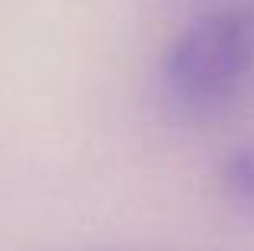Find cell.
Masks as SVG:
<instances>
[{"label":"cell","mask_w":254,"mask_h":251,"mask_svg":"<svg viewBox=\"0 0 254 251\" xmlns=\"http://www.w3.org/2000/svg\"><path fill=\"white\" fill-rule=\"evenodd\" d=\"M164 87L184 110L212 113L254 77V6L225 3L193 16L168 42Z\"/></svg>","instance_id":"cell-1"},{"label":"cell","mask_w":254,"mask_h":251,"mask_svg":"<svg viewBox=\"0 0 254 251\" xmlns=\"http://www.w3.org/2000/svg\"><path fill=\"white\" fill-rule=\"evenodd\" d=\"M219 187L225 200L254 216V138L242 142L219 164Z\"/></svg>","instance_id":"cell-2"}]
</instances>
